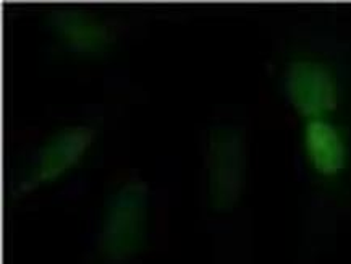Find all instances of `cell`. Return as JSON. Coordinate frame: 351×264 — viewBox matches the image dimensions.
Here are the masks:
<instances>
[{
  "label": "cell",
  "mask_w": 351,
  "mask_h": 264,
  "mask_svg": "<svg viewBox=\"0 0 351 264\" xmlns=\"http://www.w3.org/2000/svg\"><path fill=\"white\" fill-rule=\"evenodd\" d=\"M146 209L147 190L143 183H128L114 196L102 232V248L110 261H123L141 247Z\"/></svg>",
  "instance_id": "cell-1"
},
{
  "label": "cell",
  "mask_w": 351,
  "mask_h": 264,
  "mask_svg": "<svg viewBox=\"0 0 351 264\" xmlns=\"http://www.w3.org/2000/svg\"><path fill=\"white\" fill-rule=\"evenodd\" d=\"M245 180V143L233 127H217L209 143V193L217 211H228L240 200Z\"/></svg>",
  "instance_id": "cell-2"
},
{
  "label": "cell",
  "mask_w": 351,
  "mask_h": 264,
  "mask_svg": "<svg viewBox=\"0 0 351 264\" xmlns=\"http://www.w3.org/2000/svg\"><path fill=\"white\" fill-rule=\"evenodd\" d=\"M288 99L309 120L322 119L339 101V89L332 70L316 60H295L285 73Z\"/></svg>",
  "instance_id": "cell-3"
},
{
  "label": "cell",
  "mask_w": 351,
  "mask_h": 264,
  "mask_svg": "<svg viewBox=\"0 0 351 264\" xmlns=\"http://www.w3.org/2000/svg\"><path fill=\"white\" fill-rule=\"evenodd\" d=\"M91 141L93 132L86 127L66 128L58 133L39 153L38 167L28 185L34 187L39 183L56 180L57 177L80 163Z\"/></svg>",
  "instance_id": "cell-4"
},
{
  "label": "cell",
  "mask_w": 351,
  "mask_h": 264,
  "mask_svg": "<svg viewBox=\"0 0 351 264\" xmlns=\"http://www.w3.org/2000/svg\"><path fill=\"white\" fill-rule=\"evenodd\" d=\"M304 151L311 167L322 177H335L346 167L348 151L343 136L324 119L309 120L304 127Z\"/></svg>",
  "instance_id": "cell-5"
},
{
  "label": "cell",
  "mask_w": 351,
  "mask_h": 264,
  "mask_svg": "<svg viewBox=\"0 0 351 264\" xmlns=\"http://www.w3.org/2000/svg\"><path fill=\"white\" fill-rule=\"evenodd\" d=\"M52 26L66 46L76 52H97L110 41L104 26L76 10L56 12Z\"/></svg>",
  "instance_id": "cell-6"
}]
</instances>
